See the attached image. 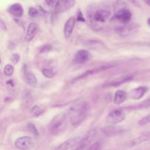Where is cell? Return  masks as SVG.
<instances>
[{
  "label": "cell",
  "mask_w": 150,
  "mask_h": 150,
  "mask_svg": "<svg viewBox=\"0 0 150 150\" xmlns=\"http://www.w3.org/2000/svg\"><path fill=\"white\" fill-rule=\"evenodd\" d=\"M113 67V66L112 65H108V66H100L99 67H97V68H95V69H93L92 70H87L86 72H84V73L80 74V76H77V77L74 78V79H73L72 80V83H75L83 78H85L87 76H88L90 75H91V74H96L98 72H100L101 71H103V70H107V69H108L111 67Z\"/></svg>",
  "instance_id": "cell-11"
},
{
  "label": "cell",
  "mask_w": 150,
  "mask_h": 150,
  "mask_svg": "<svg viewBox=\"0 0 150 150\" xmlns=\"http://www.w3.org/2000/svg\"><path fill=\"white\" fill-rule=\"evenodd\" d=\"M80 139L79 138H74L66 140L62 144H60L57 149H77L79 146Z\"/></svg>",
  "instance_id": "cell-12"
},
{
  "label": "cell",
  "mask_w": 150,
  "mask_h": 150,
  "mask_svg": "<svg viewBox=\"0 0 150 150\" xmlns=\"http://www.w3.org/2000/svg\"><path fill=\"white\" fill-rule=\"evenodd\" d=\"M29 15L32 18H35L38 15L39 11L33 7H30L29 9Z\"/></svg>",
  "instance_id": "cell-26"
},
{
  "label": "cell",
  "mask_w": 150,
  "mask_h": 150,
  "mask_svg": "<svg viewBox=\"0 0 150 150\" xmlns=\"http://www.w3.org/2000/svg\"><path fill=\"white\" fill-rule=\"evenodd\" d=\"M148 88L144 86H140L133 88L129 93V97L133 100H138L141 98L146 92Z\"/></svg>",
  "instance_id": "cell-14"
},
{
  "label": "cell",
  "mask_w": 150,
  "mask_h": 150,
  "mask_svg": "<svg viewBox=\"0 0 150 150\" xmlns=\"http://www.w3.org/2000/svg\"><path fill=\"white\" fill-rule=\"evenodd\" d=\"M8 10L12 15L17 18L22 16L23 13V9L22 6L19 3H15L11 5L8 8Z\"/></svg>",
  "instance_id": "cell-17"
},
{
  "label": "cell",
  "mask_w": 150,
  "mask_h": 150,
  "mask_svg": "<svg viewBox=\"0 0 150 150\" xmlns=\"http://www.w3.org/2000/svg\"><path fill=\"white\" fill-rule=\"evenodd\" d=\"M123 129L120 127L110 126L104 129V132L108 136H114L118 134L120 132H122Z\"/></svg>",
  "instance_id": "cell-19"
},
{
  "label": "cell",
  "mask_w": 150,
  "mask_h": 150,
  "mask_svg": "<svg viewBox=\"0 0 150 150\" xmlns=\"http://www.w3.org/2000/svg\"><path fill=\"white\" fill-rule=\"evenodd\" d=\"M38 25L34 22H31L29 25L26 33L25 36V41L30 42L33 39L38 31Z\"/></svg>",
  "instance_id": "cell-16"
},
{
  "label": "cell",
  "mask_w": 150,
  "mask_h": 150,
  "mask_svg": "<svg viewBox=\"0 0 150 150\" xmlns=\"http://www.w3.org/2000/svg\"><path fill=\"white\" fill-rule=\"evenodd\" d=\"M0 23H1V28L4 30H7V27H6L5 23L3 22L2 19H1V21H0Z\"/></svg>",
  "instance_id": "cell-33"
},
{
  "label": "cell",
  "mask_w": 150,
  "mask_h": 150,
  "mask_svg": "<svg viewBox=\"0 0 150 150\" xmlns=\"http://www.w3.org/2000/svg\"><path fill=\"white\" fill-rule=\"evenodd\" d=\"M87 110V105L86 103H79L70 107L65 112L64 116L71 122L72 125H76L83 120L86 117Z\"/></svg>",
  "instance_id": "cell-1"
},
{
  "label": "cell",
  "mask_w": 150,
  "mask_h": 150,
  "mask_svg": "<svg viewBox=\"0 0 150 150\" xmlns=\"http://www.w3.org/2000/svg\"><path fill=\"white\" fill-rule=\"evenodd\" d=\"M111 12L106 9H99L95 11L93 14L94 21L99 22H104L110 15Z\"/></svg>",
  "instance_id": "cell-13"
},
{
  "label": "cell",
  "mask_w": 150,
  "mask_h": 150,
  "mask_svg": "<svg viewBox=\"0 0 150 150\" xmlns=\"http://www.w3.org/2000/svg\"><path fill=\"white\" fill-rule=\"evenodd\" d=\"M26 81L27 84L31 87H35L37 84V79L35 76L32 73H28L26 77Z\"/></svg>",
  "instance_id": "cell-20"
},
{
  "label": "cell",
  "mask_w": 150,
  "mask_h": 150,
  "mask_svg": "<svg viewBox=\"0 0 150 150\" xmlns=\"http://www.w3.org/2000/svg\"><path fill=\"white\" fill-rule=\"evenodd\" d=\"M150 123V114L144 117L138 121V124L139 125H144Z\"/></svg>",
  "instance_id": "cell-25"
},
{
  "label": "cell",
  "mask_w": 150,
  "mask_h": 150,
  "mask_svg": "<svg viewBox=\"0 0 150 150\" xmlns=\"http://www.w3.org/2000/svg\"><path fill=\"white\" fill-rule=\"evenodd\" d=\"M27 128L28 130L35 136H39V132L38 129H36V127L32 123H29L27 125Z\"/></svg>",
  "instance_id": "cell-24"
},
{
  "label": "cell",
  "mask_w": 150,
  "mask_h": 150,
  "mask_svg": "<svg viewBox=\"0 0 150 150\" xmlns=\"http://www.w3.org/2000/svg\"><path fill=\"white\" fill-rule=\"evenodd\" d=\"M76 2V0H57L55 4L54 12L57 13L63 12L71 8Z\"/></svg>",
  "instance_id": "cell-8"
},
{
  "label": "cell",
  "mask_w": 150,
  "mask_h": 150,
  "mask_svg": "<svg viewBox=\"0 0 150 150\" xmlns=\"http://www.w3.org/2000/svg\"><path fill=\"white\" fill-rule=\"evenodd\" d=\"M39 12H40L43 15H44V16H47V15H48L49 12H48L47 11L45 10L42 7L39 6Z\"/></svg>",
  "instance_id": "cell-31"
},
{
  "label": "cell",
  "mask_w": 150,
  "mask_h": 150,
  "mask_svg": "<svg viewBox=\"0 0 150 150\" xmlns=\"http://www.w3.org/2000/svg\"><path fill=\"white\" fill-rule=\"evenodd\" d=\"M97 131L96 129H91L87 131L80 139L79 146L76 149H87L97 138Z\"/></svg>",
  "instance_id": "cell-3"
},
{
  "label": "cell",
  "mask_w": 150,
  "mask_h": 150,
  "mask_svg": "<svg viewBox=\"0 0 150 150\" xmlns=\"http://www.w3.org/2000/svg\"><path fill=\"white\" fill-rule=\"evenodd\" d=\"M143 1L145 2V3L146 5H148V6H150V0H143Z\"/></svg>",
  "instance_id": "cell-35"
},
{
  "label": "cell",
  "mask_w": 150,
  "mask_h": 150,
  "mask_svg": "<svg viewBox=\"0 0 150 150\" xmlns=\"http://www.w3.org/2000/svg\"><path fill=\"white\" fill-rule=\"evenodd\" d=\"M126 93L123 90H118L115 93L114 97V103L117 105H120L126 100Z\"/></svg>",
  "instance_id": "cell-18"
},
{
  "label": "cell",
  "mask_w": 150,
  "mask_h": 150,
  "mask_svg": "<svg viewBox=\"0 0 150 150\" xmlns=\"http://www.w3.org/2000/svg\"><path fill=\"white\" fill-rule=\"evenodd\" d=\"M101 147H100V142H96L93 144H91L90 146L87 148V149H99Z\"/></svg>",
  "instance_id": "cell-29"
},
{
  "label": "cell",
  "mask_w": 150,
  "mask_h": 150,
  "mask_svg": "<svg viewBox=\"0 0 150 150\" xmlns=\"http://www.w3.org/2000/svg\"><path fill=\"white\" fill-rule=\"evenodd\" d=\"M91 57L90 53L86 50H79L75 54L73 62L77 64H83L90 60Z\"/></svg>",
  "instance_id": "cell-10"
},
{
  "label": "cell",
  "mask_w": 150,
  "mask_h": 150,
  "mask_svg": "<svg viewBox=\"0 0 150 150\" xmlns=\"http://www.w3.org/2000/svg\"><path fill=\"white\" fill-rule=\"evenodd\" d=\"M56 0H45L46 4L49 6L53 5L56 2Z\"/></svg>",
  "instance_id": "cell-32"
},
{
  "label": "cell",
  "mask_w": 150,
  "mask_h": 150,
  "mask_svg": "<svg viewBox=\"0 0 150 150\" xmlns=\"http://www.w3.org/2000/svg\"><path fill=\"white\" fill-rule=\"evenodd\" d=\"M76 20L77 21H79V22H85V19L83 17V13H82L80 9H79V11H78V12L77 13Z\"/></svg>",
  "instance_id": "cell-27"
},
{
  "label": "cell",
  "mask_w": 150,
  "mask_h": 150,
  "mask_svg": "<svg viewBox=\"0 0 150 150\" xmlns=\"http://www.w3.org/2000/svg\"><path fill=\"white\" fill-rule=\"evenodd\" d=\"M137 25L135 24H125V25L117 27L115 29L116 33L122 37L127 36L137 30Z\"/></svg>",
  "instance_id": "cell-9"
},
{
  "label": "cell",
  "mask_w": 150,
  "mask_h": 150,
  "mask_svg": "<svg viewBox=\"0 0 150 150\" xmlns=\"http://www.w3.org/2000/svg\"><path fill=\"white\" fill-rule=\"evenodd\" d=\"M128 1H129L130 3H131L132 4L134 5L135 6H139V5L138 4V2H137V0H127Z\"/></svg>",
  "instance_id": "cell-34"
},
{
  "label": "cell",
  "mask_w": 150,
  "mask_h": 150,
  "mask_svg": "<svg viewBox=\"0 0 150 150\" xmlns=\"http://www.w3.org/2000/svg\"><path fill=\"white\" fill-rule=\"evenodd\" d=\"M19 59H20V58H19V56L18 54H13L12 55V56H11V62H12L13 64H17V63L19 62Z\"/></svg>",
  "instance_id": "cell-28"
},
{
  "label": "cell",
  "mask_w": 150,
  "mask_h": 150,
  "mask_svg": "<svg viewBox=\"0 0 150 150\" xmlns=\"http://www.w3.org/2000/svg\"><path fill=\"white\" fill-rule=\"evenodd\" d=\"M147 23H148V25H149V26H150V17L148 19V20H147Z\"/></svg>",
  "instance_id": "cell-36"
},
{
  "label": "cell",
  "mask_w": 150,
  "mask_h": 150,
  "mask_svg": "<svg viewBox=\"0 0 150 150\" xmlns=\"http://www.w3.org/2000/svg\"><path fill=\"white\" fill-rule=\"evenodd\" d=\"M67 128L66 118L65 116L56 118L50 124L49 129L51 133L54 135H58L63 132Z\"/></svg>",
  "instance_id": "cell-2"
},
{
  "label": "cell",
  "mask_w": 150,
  "mask_h": 150,
  "mask_svg": "<svg viewBox=\"0 0 150 150\" xmlns=\"http://www.w3.org/2000/svg\"><path fill=\"white\" fill-rule=\"evenodd\" d=\"M114 17L116 20L125 25L131 21L132 13L129 10L126 8H124L117 10L115 12Z\"/></svg>",
  "instance_id": "cell-6"
},
{
  "label": "cell",
  "mask_w": 150,
  "mask_h": 150,
  "mask_svg": "<svg viewBox=\"0 0 150 150\" xmlns=\"http://www.w3.org/2000/svg\"><path fill=\"white\" fill-rule=\"evenodd\" d=\"M51 49V46L49 45H46L45 46H43L42 48V49L40 50V53H44V52H48Z\"/></svg>",
  "instance_id": "cell-30"
},
{
  "label": "cell",
  "mask_w": 150,
  "mask_h": 150,
  "mask_svg": "<svg viewBox=\"0 0 150 150\" xmlns=\"http://www.w3.org/2000/svg\"><path fill=\"white\" fill-rule=\"evenodd\" d=\"M149 99H150V97H149Z\"/></svg>",
  "instance_id": "cell-37"
},
{
  "label": "cell",
  "mask_w": 150,
  "mask_h": 150,
  "mask_svg": "<svg viewBox=\"0 0 150 150\" xmlns=\"http://www.w3.org/2000/svg\"><path fill=\"white\" fill-rule=\"evenodd\" d=\"M43 110L38 105L33 106L30 111L31 115L35 117H39L43 113Z\"/></svg>",
  "instance_id": "cell-21"
},
{
  "label": "cell",
  "mask_w": 150,
  "mask_h": 150,
  "mask_svg": "<svg viewBox=\"0 0 150 150\" xmlns=\"http://www.w3.org/2000/svg\"><path fill=\"white\" fill-rule=\"evenodd\" d=\"M150 139V131L144 132L138 137L128 141L124 145L127 148H131Z\"/></svg>",
  "instance_id": "cell-7"
},
{
  "label": "cell",
  "mask_w": 150,
  "mask_h": 150,
  "mask_svg": "<svg viewBox=\"0 0 150 150\" xmlns=\"http://www.w3.org/2000/svg\"><path fill=\"white\" fill-rule=\"evenodd\" d=\"M125 118V114L122 110H114L107 115L106 120L111 125H115L122 122Z\"/></svg>",
  "instance_id": "cell-5"
},
{
  "label": "cell",
  "mask_w": 150,
  "mask_h": 150,
  "mask_svg": "<svg viewBox=\"0 0 150 150\" xmlns=\"http://www.w3.org/2000/svg\"><path fill=\"white\" fill-rule=\"evenodd\" d=\"M35 140L32 137L23 136L17 138L15 142V146L19 149H28L33 148L35 145Z\"/></svg>",
  "instance_id": "cell-4"
},
{
  "label": "cell",
  "mask_w": 150,
  "mask_h": 150,
  "mask_svg": "<svg viewBox=\"0 0 150 150\" xmlns=\"http://www.w3.org/2000/svg\"><path fill=\"white\" fill-rule=\"evenodd\" d=\"M42 73L45 77L49 79L53 77L56 74V71L54 70L49 68L43 69L42 70Z\"/></svg>",
  "instance_id": "cell-22"
},
{
  "label": "cell",
  "mask_w": 150,
  "mask_h": 150,
  "mask_svg": "<svg viewBox=\"0 0 150 150\" xmlns=\"http://www.w3.org/2000/svg\"><path fill=\"white\" fill-rule=\"evenodd\" d=\"M76 20V18L74 16H71L66 22L64 26V35L66 38H69L70 36L75 25Z\"/></svg>",
  "instance_id": "cell-15"
},
{
  "label": "cell",
  "mask_w": 150,
  "mask_h": 150,
  "mask_svg": "<svg viewBox=\"0 0 150 150\" xmlns=\"http://www.w3.org/2000/svg\"><path fill=\"white\" fill-rule=\"evenodd\" d=\"M13 71H14V69H13V67L11 65V64H6L5 67H4V74L7 76H11L13 73Z\"/></svg>",
  "instance_id": "cell-23"
}]
</instances>
